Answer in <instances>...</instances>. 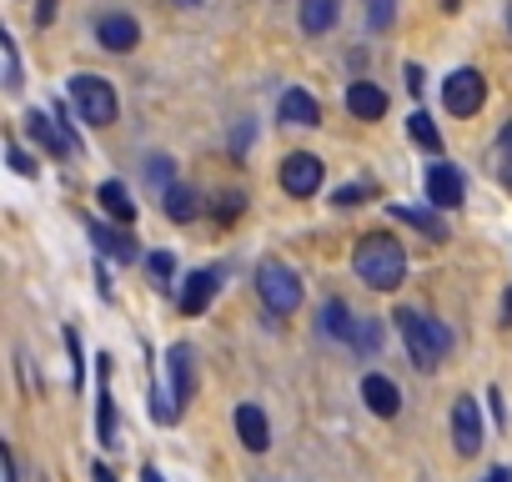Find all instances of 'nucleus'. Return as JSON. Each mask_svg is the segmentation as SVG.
<instances>
[{"label":"nucleus","instance_id":"obj_2","mask_svg":"<svg viewBox=\"0 0 512 482\" xmlns=\"http://www.w3.org/2000/svg\"><path fill=\"white\" fill-rule=\"evenodd\" d=\"M392 322H397V332H402V342H407V357H412L422 372H437V367H442V357H447V347H452L447 327H442V322H432V317H427V312H417V307H397V312H392Z\"/></svg>","mask_w":512,"mask_h":482},{"label":"nucleus","instance_id":"obj_41","mask_svg":"<svg viewBox=\"0 0 512 482\" xmlns=\"http://www.w3.org/2000/svg\"><path fill=\"white\" fill-rule=\"evenodd\" d=\"M502 146H507V151H512V126H502Z\"/></svg>","mask_w":512,"mask_h":482},{"label":"nucleus","instance_id":"obj_5","mask_svg":"<svg viewBox=\"0 0 512 482\" xmlns=\"http://www.w3.org/2000/svg\"><path fill=\"white\" fill-rule=\"evenodd\" d=\"M482 101H487V81H482V71L462 66V71H452V76L442 81V106H447L452 116H477Z\"/></svg>","mask_w":512,"mask_h":482},{"label":"nucleus","instance_id":"obj_18","mask_svg":"<svg viewBox=\"0 0 512 482\" xmlns=\"http://www.w3.org/2000/svg\"><path fill=\"white\" fill-rule=\"evenodd\" d=\"M211 297H216V272L206 267V272H191L186 282H181V312L186 317H201L206 307H211Z\"/></svg>","mask_w":512,"mask_h":482},{"label":"nucleus","instance_id":"obj_36","mask_svg":"<svg viewBox=\"0 0 512 482\" xmlns=\"http://www.w3.org/2000/svg\"><path fill=\"white\" fill-rule=\"evenodd\" d=\"M6 482H21V472H16V452L6 447Z\"/></svg>","mask_w":512,"mask_h":482},{"label":"nucleus","instance_id":"obj_8","mask_svg":"<svg viewBox=\"0 0 512 482\" xmlns=\"http://www.w3.org/2000/svg\"><path fill=\"white\" fill-rule=\"evenodd\" d=\"M86 231H91V241L101 247V257H116V262H136L141 257L131 226H121V221H86Z\"/></svg>","mask_w":512,"mask_h":482},{"label":"nucleus","instance_id":"obj_28","mask_svg":"<svg viewBox=\"0 0 512 482\" xmlns=\"http://www.w3.org/2000/svg\"><path fill=\"white\" fill-rule=\"evenodd\" d=\"M146 181H151V186H161V191H166V186H176V181H171V161H166V156H151Z\"/></svg>","mask_w":512,"mask_h":482},{"label":"nucleus","instance_id":"obj_22","mask_svg":"<svg viewBox=\"0 0 512 482\" xmlns=\"http://www.w3.org/2000/svg\"><path fill=\"white\" fill-rule=\"evenodd\" d=\"M337 0H302V31L307 36H322V31H332L337 26Z\"/></svg>","mask_w":512,"mask_h":482},{"label":"nucleus","instance_id":"obj_33","mask_svg":"<svg viewBox=\"0 0 512 482\" xmlns=\"http://www.w3.org/2000/svg\"><path fill=\"white\" fill-rule=\"evenodd\" d=\"M422 86H427V81H422V66H407V91L422 96Z\"/></svg>","mask_w":512,"mask_h":482},{"label":"nucleus","instance_id":"obj_38","mask_svg":"<svg viewBox=\"0 0 512 482\" xmlns=\"http://www.w3.org/2000/svg\"><path fill=\"white\" fill-rule=\"evenodd\" d=\"M141 482H166V477H161L156 467H141Z\"/></svg>","mask_w":512,"mask_h":482},{"label":"nucleus","instance_id":"obj_6","mask_svg":"<svg viewBox=\"0 0 512 482\" xmlns=\"http://www.w3.org/2000/svg\"><path fill=\"white\" fill-rule=\"evenodd\" d=\"M322 156H312V151H292L287 161H282V171H277V181H282V191L287 196H312V191H322Z\"/></svg>","mask_w":512,"mask_h":482},{"label":"nucleus","instance_id":"obj_11","mask_svg":"<svg viewBox=\"0 0 512 482\" xmlns=\"http://www.w3.org/2000/svg\"><path fill=\"white\" fill-rule=\"evenodd\" d=\"M427 201H432L437 211L462 206V176H457L447 161H432V166H427Z\"/></svg>","mask_w":512,"mask_h":482},{"label":"nucleus","instance_id":"obj_10","mask_svg":"<svg viewBox=\"0 0 512 482\" xmlns=\"http://www.w3.org/2000/svg\"><path fill=\"white\" fill-rule=\"evenodd\" d=\"M96 41L106 46V51H136L141 46V26L131 21V16H121V11H111V16H101L96 21Z\"/></svg>","mask_w":512,"mask_h":482},{"label":"nucleus","instance_id":"obj_25","mask_svg":"<svg viewBox=\"0 0 512 482\" xmlns=\"http://www.w3.org/2000/svg\"><path fill=\"white\" fill-rule=\"evenodd\" d=\"M61 337H66V352H71V377H76V392H81V382H86V352H81V332H76V327H66Z\"/></svg>","mask_w":512,"mask_h":482},{"label":"nucleus","instance_id":"obj_34","mask_svg":"<svg viewBox=\"0 0 512 482\" xmlns=\"http://www.w3.org/2000/svg\"><path fill=\"white\" fill-rule=\"evenodd\" d=\"M51 16H56V0H41V6H36V26H51Z\"/></svg>","mask_w":512,"mask_h":482},{"label":"nucleus","instance_id":"obj_9","mask_svg":"<svg viewBox=\"0 0 512 482\" xmlns=\"http://www.w3.org/2000/svg\"><path fill=\"white\" fill-rule=\"evenodd\" d=\"M236 437H241L246 452H267L272 447V422H267V412L256 407V402H241L236 407Z\"/></svg>","mask_w":512,"mask_h":482},{"label":"nucleus","instance_id":"obj_21","mask_svg":"<svg viewBox=\"0 0 512 482\" xmlns=\"http://www.w3.org/2000/svg\"><path fill=\"white\" fill-rule=\"evenodd\" d=\"M317 322H322V332H327V337H337V342H357V327H362V322L347 312V302H327Z\"/></svg>","mask_w":512,"mask_h":482},{"label":"nucleus","instance_id":"obj_42","mask_svg":"<svg viewBox=\"0 0 512 482\" xmlns=\"http://www.w3.org/2000/svg\"><path fill=\"white\" fill-rule=\"evenodd\" d=\"M507 31H512V6H507Z\"/></svg>","mask_w":512,"mask_h":482},{"label":"nucleus","instance_id":"obj_1","mask_svg":"<svg viewBox=\"0 0 512 482\" xmlns=\"http://www.w3.org/2000/svg\"><path fill=\"white\" fill-rule=\"evenodd\" d=\"M352 267H357V277H362L372 292H397L402 277H407V252H402L397 236L367 231L357 247H352Z\"/></svg>","mask_w":512,"mask_h":482},{"label":"nucleus","instance_id":"obj_37","mask_svg":"<svg viewBox=\"0 0 512 482\" xmlns=\"http://www.w3.org/2000/svg\"><path fill=\"white\" fill-rule=\"evenodd\" d=\"M502 327H512V292H507V302H502Z\"/></svg>","mask_w":512,"mask_h":482},{"label":"nucleus","instance_id":"obj_29","mask_svg":"<svg viewBox=\"0 0 512 482\" xmlns=\"http://www.w3.org/2000/svg\"><path fill=\"white\" fill-rule=\"evenodd\" d=\"M6 161H11V171H21V176H36V161L16 146V141H6Z\"/></svg>","mask_w":512,"mask_h":482},{"label":"nucleus","instance_id":"obj_26","mask_svg":"<svg viewBox=\"0 0 512 482\" xmlns=\"http://www.w3.org/2000/svg\"><path fill=\"white\" fill-rule=\"evenodd\" d=\"M0 56H6V86L21 91V56H16V41L11 36H0Z\"/></svg>","mask_w":512,"mask_h":482},{"label":"nucleus","instance_id":"obj_40","mask_svg":"<svg viewBox=\"0 0 512 482\" xmlns=\"http://www.w3.org/2000/svg\"><path fill=\"white\" fill-rule=\"evenodd\" d=\"M502 186H507V191H512V161H507V166H502Z\"/></svg>","mask_w":512,"mask_h":482},{"label":"nucleus","instance_id":"obj_24","mask_svg":"<svg viewBox=\"0 0 512 482\" xmlns=\"http://www.w3.org/2000/svg\"><path fill=\"white\" fill-rule=\"evenodd\" d=\"M407 131H412V141H417L422 151L442 156V131L432 126V116H427V111H412V116H407Z\"/></svg>","mask_w":512,"mask_h":482},{"label":"nucleus","instance_id":"obj_3","mask_svg":"<svg viewBox=\"0 0 512 482\" xmlns=\"http://www.w3.org/2000/svg\"><path fill=\"white\" fill-rule=\"evenodd\" d=\"M256 292H262V302H267L272 317H292V312L302 307V282H297V272H292L287 262H277V257H267L262 267H256Z\"/></svg>","mask_w":512,"mask_h":482},{"label":"nucleus","instance_id":"obj_30","mask_svg":"<svg viewBox=\"0 0 512 482\" xmlns=\"http://www.w3.org/2000/svg\"><path fill=\"white\" fill-rule=\"evenodd\" d=\"M367 11H372V31L392 26V0H367Z\"/></svg>","mask_w":512,"mask_h":482},{"label":"nucleus","instance_id":"obj_32","mask_svg":"<svg viewBox=\"0 0 512 482\" xmlns=\"http://www.w3.org/2000/svg\"><path fill=\"white\" fill-rule=\"evenodd\" d=\"M362 196H367V186H342V191H337L332 201H337V206H357Z\"/></svg>","mask_w":512,"mask_h":482},{"label":"nucleus","instance_id":"obj_31","mask_svg":"<svg viewBox=\"0 0 512 482\" xmlns=\"http://www.w3.org/2000/svg\"><path fill=\"white\" fill-rule=\"evenodd\" d=\"M241 206H246V196H236V191H226V196H221V206H216V216H221V221H231V216H236Z\"/></svg>","mask_w":512,"mask_h":482},{"label":"nucleus","instance_id":"obj_27","mask_svg":"<svg viewBox=\"0 0 512 482\" xmlns=\"http://www.w3.org/2000/svg\"><path fill=\"white\" fill-rule=\"evenodd\" d=\"M146 267H151V277H156V282H171V277H176V257H171V252H151V257H146Z\"/></svg>","mask_w":512,"mask_h":482},{"label":"nucleus","instance_id":"obj_19","mask_svg":"<svg viewBox=\"0 0 512 482\" xmlns=\"http://www.w3.org/2000/svg\"><path fill=\"white\" fill-rule=\"evenodd\" d=\"M96 201L106 206V216H111V221H121V226H131V221H136V201H131V191H126L121 181H101V186H96Z\"/></svg>","mask_w":512,"mask_h":482},{"label":"nucleus","instance_id":"obj_15","mask_svg":"<svg viewBox=\"0 0 512 482\" xmlns=\"http://www.w3.org/2000/svg\"><path fill=\"white\" fill-rule=\"evenodd\" d=\"M101 367H96V377H101V387H96V437H101V447H116V402H111V367H106V357H96Z\"/></svg>","mask_w":512,"mask_h":482},{"label":"nucleus","instance_id":"obj_4","mask_svg":"<svg viewBox=\"0 0 512 482\" xmlns=\"http://www.w3.org/2000/svg\"><path fill=\"white\" fill-rule=\"evenodd\" d=\"M71 106L81 111V121H86V126H111V121H116V111H121V101H116L111 81H106V76H91V71L71 76Z\"/></svg>","mask_w":512,"mask_h":482},{"label":"nucleus","instance_id":"obj_13","mask_svg":"<svg viewBox=\"0 0 512 482\" xmlns=\"http://www.w3.org/2000/svg\"><path fill=\"white\" fill-rule=\"evenodd\" d=\"M26 136H31L41 151H51V156H71V151H76V146L66 141L61 121H56V116H46V111H31V116H26Z\"/></svg>","mask_w":512,"mask_h":482},{"label":"nucleus","instance_id":"obj_44","mask_svg":"<svg viewBox=\"0 0 512 482\" xmlns=\"http://www.w3.org/2000/svg\"><path fill=\"white\" fill-rule=\"evenodd\" d=\"M487 482H492V477H487Z\"/></svg>","mask_w":512,"mask_h":482},{"label":"nucleus","instance_id":"obj_20","mask_svg":"<svg viewBox=\"0 0 512 482\" xmlns=\"http://www.w3.org/2000/svg\"><path fill=\"white\" fill-rule=\"evenodd\" d=\"M387 211H392V221H402V226H417V231H422V236H432V241H447V226H442V216H432V211H417V206H402V201H392Z\"/></svg>","mask_w":512,"mask_h":482},{"label":"nucleus","instance_id":"obj_16","mask_svg":"<svg viewBox=\"0 0 512 482\" xmlns=\"http://www.w3.org/2000/svg\"><path fill=\"white\" fill-rule=\"evenodd\" d=\"M166 372H171V402H176V407L191 402V392H196V372H191V347H186V342H176V347L166 352Z\"/></svg>","mask_w":512,"mask_h":482},{"label":"nucleus","instance_id":"obj_12","mask_svg":"<svg viewBox=\"0 0 512 482\" xmlns=\"http://www.w3.org/2000/svg\"><path fill=\"white\" fill-rule=\"evenodd\" d=\"M277 116H282L287 126H322V101H317L312 91L292 86V91H282V101H277Z\"/></svg>","mask_w":512,"mask_h":482},{"label":"nucleus","instance_id":"obj_43","mask_svg":"<svg viewBox=\"0 0 512 482\" xmlns=\"http://www.w3.org/2000/svg\"><path fill=\"white\" fill-rule=\"evenodd\" d=\"M181 6H196V0H181Z\"/></svg>","mask_w":512,"mask_h":482},{"label":"nucleus","instance_id":"obj_23","mask_svg":"<svg viewBox=\"0 0 512 482\" xmlns=\"http://www.w3.org/2000/svg\"><path fill=\"white\" fill-rule=\"evenodd\" d=\"M161 206H166V216H171V221H196V211H201L196 191H191V186H181V181L161 191Z\"/></svg>","mask_w":512,"mask_h":482},{"label":"nucleus","instance_id":"obj_14","mask_svg":"<svg viewBox=\"0 0 512 482\" xmlns=\"http://www.w3.org/2000/svg\"><path fill=\"white\" fill-rule=\"evenodd\" d=\"M362 402H367L377 417H397V412H402V392H397V382L382 377V372H367V377H362Z\"/></svg>","mask_w":512,"mask_h":482},{"label":"nucleus","instance_id":"obj_7","mask_svg":"<svg viewBox=\"0 0 512 482\" xmlns=\"http://www.w3.org/2000/svg\"><path fill=\"white\" fill-rule=\"evenodd\" d=\"M452 442H457L462 457H477V452H482L487 427H482V407H477V397H457V402H452Z\"/></svg>","mask_w":512,"mask_h":482},{"label":"nucleus","instance_id":"obj_35","mask_svg":"<svg viewBox=\"0 0 512 482\" xmlns=\"http://www.w3.org/2000/svg\"><path fill=\"white\" fill-rule=\"evenodd\" d=\"M91 482H116V472H111L106 462H96V467H91Z\"/></svg>","mask_w":512,"mask_h":482},{"label":"nucleus","instance_id":"obj_39","mask_svg":"<svg viewBox=\"0 0 512 482\" xmlns=\"http://www.w3.org/2000/svg\"><path fill=\"white\" fill-rule=\"evenodd\" d=\"M492 482H512V467H492Z\"/></svg>","mask_w":512,"mask_h":482},{"label":"nucleus","instance_id":"obj_17","mask_svg":"<svg viewBox=\"0 0 512 482\" xmlns=\"http://www.w3.org/2000/svg\"><path fill=\"white\" fill-rule=\"evenodd\" d=\"M347 111H352L357 121H382V116H387V96H382L372 81H352V86H347Z\"/></svg>","mask_w":512,"mask_h":482}]
</instances>
